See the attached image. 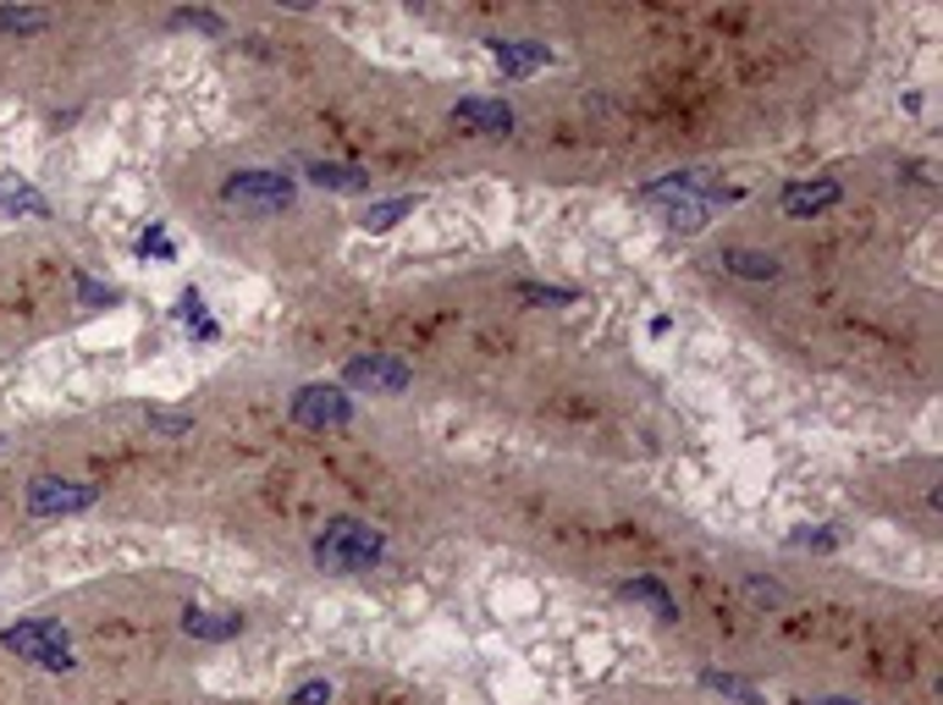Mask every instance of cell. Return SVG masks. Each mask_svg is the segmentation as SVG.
Wrapping results in <instances>:
<instances>
[{
    "label": "cell",
    "mask_w": 943,
    "mask_h": 705,
    "mask_svg": "<svg viewBox=\"0 0 943 705\" xmlns=\"http://www.w3.org/2000/svg\"><path fill=\"white\" fill-rule=\"evenodd\" d=\"M314 567L325 573H370V567L387 557V535L364 518H331L310 546Z\"/></svg>",
    "instance_id": "obj_1"
},
{
    "label": "cell",
    "mask_w": 943,
    "mask_h": 705,
    "mask_svg": "<svg viewBox=\"0 0 943 705\" xmlns=\"http://www.w3.org/2000/svg\"><path fill=\"white\" fill-rule=\"evenodd\" d=\"M221 199L238 204V210H254V215H277V210H288L299 199V188L282 171H232L221 182Z\"/></svg>",
    "instance_id": "obj_2"
},
{
    "label": "cell",
    "mask_w": 943,
    "mask_h": 705,
    "mask_svg": "<svg viewBox=\"0 0 943 705\" xmlns=\"http://www.w3.org/2000/svg\"><path fill=\"white\" fill-rule=\"evenodd\" d=\"M0 645H6V651H17L22 662H39V667H50V673H67V667H72L67 634H61L56 623H44V617L6 628V634H0Z\"/></svg>",
    "instance_id": "obj_3"
},
{
    "label": "cell",
    "mask_w": 943,
    "mask_h": 705,
    "mask_svg": "<svg viewBox=\"0 0 943 705\" xmlns=\"http://www.w3.org/2000/svg\"><path fill=\"white\" fill-rule=\"evenodd\" d=\"M342 381L359 386V392H370V397H398V392L414 381V370H409L398 353H359V359H348Z\"/></svg>",
    "instance_id": "obj_4"
},
{
    "label": "cell",
    "mask_w": 943,
    "mask_h": 705,
    "mask_svg": "<svg viewBox=\"0 0 943 705\" xmlns=\"http://www.w3.org/2000/svg\"><path fill=\"white\" fill-rule=\"evenodd\" d=\"M293 420L304 424V430H342V424L353 420V403H348V392L342 386H299L293 392Z\"/></svg>",
    "instance_id": "obj_5"
},
{
    "label": "cell",
    "mask_w": 943,
    "mask_h": 705,
    "mask_svg": "<svg viewBox=\"0 0 943 705\" xmlns=\"http://www.w3.org/2000/svg\"><path fill=\"white\" fill-rule=\"evenodd\" d=\"M94 485H67V480H33L28 485V507L39 513V518H50V513H83V507H94Z\"/></svg>",
    "instance_id": "obj_6"
},
{
    "label": "cell",
    "mask_w": 943,
    "mask_h": 705,
    "mask_svg": "<svg viewBox=\"0 0 943 705\" xmlns=\"http://www.w3.org/2000/svg\"><path fill=\"white\" fill-rule=\"evenodd\" d=\"M453 128L485 133V139H508L513 133V105L508 100H459L453 105Z\"/></svg>",
    "instance_id": "obj_7"
},
{
    "label": "cell",
    "mask_w": 943,
    "mask_h": 705,
    "mask_svg": "<svg viewBox=\"0 0 943 705\" xmlns=\"http://www.w3.org/2000/svg\"><path fill=\"white\" fill-rule=\"evenodd\" d=\"M491 56H496V67H502L508 78H524V72L552 67V50H546L541 39H491Z\"/></svg>",
    "instance_id": "obj_8"
},
{
    "label": "cell",
    "mask_w": 943,
    "mask_h": 705,
    "mask_svg": "<svg viewBox=\"0 0 943 705\" xmlns=\"http://www.w3.org/2000/svg\"><path fill=\"white\" fill-rule=\"evenodd\" d=\"M833 204H839V182H833V177H822V182H789L784 188L789 221H811V215H822V210H833Z\"/></svg>",
    "instance_id": "obj_9"
},
{
    "label": "cell",
    "mask_w": 943,
    "mask_h": 705,
    "mask_svg": "<svg viewBox=\"0 0 943 705\" xmlns=\"http://www.w3.org/2000/svg\"><path fill=\"white\" fill-rule=\"evenodd\" d=\"M182 634L221 645V639H238V634H243V617H232V612H199V606H188V612H182Z\"/></svg>",
    "instance_id": "obj_10"
},
{
    "label": "cell",
    "mask_w": 943,
    "mask_h": 705,
    "mask_svg": "<svg viewBox=\"0 0 943 705\" xmlns=\"http://www.w3.org/2000/svg\"><path fill=\"white\" fill-rule=\"evenodd\" d=\"M619 595L634 601V606H651V617H656V623H679V601H673L656 578H624V584H619Z\"/></svg>",
    "instance_id": "obj_11"
},
{
    "label": "cell",
    "mask_w": 943,
    "mask_h": 705,
    "mask_svg": "<svg viewBox=\"0 0 943 705\" xmlns=\"http://www.w3.org/2000/svg\"><path fill=\"white\" fill-rule=\"evenodd\" d=\"M310 182L314 188H331V193H364V188H370V171H364V165H325V160H314Z\"/></svg>",
    "instance_id": "obj_12"
},
{
    "label": "cell",
    "mask_w": 943,
    "mask_h": 705,
    "mask_svg": "<svg viewBox=\"0 0 943 705\" xmlns=\"http://www.w3.org/2000/svg\"><path fill=\"white\" fill-rule=\"evenodd\" d=\"M414 204H420V199H409V193H403V199H381V204H370V210L359 215V232H392L403 215H414Z\"/></svg>",
    "instance_id": "obj_13"
},
{
    "label": "cell",
    "mask_w": 943,
    "mask_h": 705,
    "mask_svg": "<svg viewBox=\"0 0 943 705\" xmlns=\"http://www.w3.org/2000/svg\"><path fill=\"white\" fill-rule=\"evenodd\" d=\"M723 265L734 276H751V282H773L779 276V260L773 254H756V249H723Z\"/></svg>",
    "instance_id": "obj_14"
},
{
    "label": "cell",
    "mask_w": 943,
    "mask_h": 705,
    "mask_svg": "<svg viewBox=\"0 0 943 705\" xmlns=\"http://www.w3.org/2000/svg\"><path fill=\"white\" fill-rule=\"evenodd\" d=\"M701 689H712V695H729V701H740V705H768L756 684H745V678H734V673H712V667L701 673Z\"/></svg>",
    "instance_id": "obj_15"
},
{
    "label": "cell",
    "mask_w": 943,
    "mask_h": 705,
    "mask_svg": "<svg viewBox=\"0 0 943 705\" xmlns=\"http://www.w3.org/2000/svg\"><path fill=\"white\" fill-rule=\"evenodd\" d=\"M0 28L6 33H39V28H50V11H0Z\"/></svg>",
    "instance_id": "obj_16"
},
{
    "label": "cell",
    "mask_w": 943,
    "mask_h": 705,
    "mask_svg": "<svg viewBox=\"0 0 943 705\" xmlns=\"http://www.w3.org/2000/svg\"><path fill=\"white\" fill-rule=\"evenodd\" d=\"M519 298H530V303H580L574 286H535V282L519 286Z\"/></svg>",
    "instance_id": "obj_17"
},
{
    "label": "cell",
    "mask_w": 943,
    "mask_h": 705,
    "mask_svg": "<svg viewBox=\"0 0 943 705\" xmlns=\"http://www.w3.org/2000/svg\"><path fill=\"white\" fill-rule=\"evenodd\" d=\"M171 28H199V33H227V22L215 11H177Z\"/></svg>",
    "instance_id": "obj_18"
},
{
    "label": "cell",
    "mask_w": 943,
    "mask_h": 705,
    "mask_svg": "<svg viewBox=\"0 0 943 705\" xmlns=\"http://www.w3.org/2000/svg\"><path fill=\"white\" fill-rule=\"evenodd\" d=\"M293 705H331V684H325V678L299 684V689H293Z\"/></svg>",
    "instance_id": "obj_19"
},
{
    "label": "cell",
    "mask_w": 943,
    "mask_h": 705,
    "mask_svg": "<svg viewBox=\"0 0 943 705\" xmlns=\"http://www.w3.org/2000/svg\"><path fill=\"white\" fill-rule=\"evenodd\" d=\"M177 320H188V325L204 320V292H199V286H188V292L177 298Z\"/></svg>",
    "instance_id": "obj_20"
},
{
    "label": "cell",
    "mask_w": 943,
    "mask_h": 705,
    "mask_svg": "<svg viewBox=\"0 0 943 705\" xmlns=\"http://www.w3.org/2000/svg\"><path fill=\"white\" fill-rule=\"evenodd\" d=\"M150 424H156L160 435H182V430H193L188 414H150Z\"/></svg>",
    "instance_id": "obj_21"
},
{
    "label": "cell",
    "mask_w": 943,
    "mask_h": 705,
    "mask_svg": "<svg viewBox=\"0 0 943 705\" xmlns=\"http://www.w3.org/2000/svg\"><path fill=\"white\" fill-rule=\"evenodd\" d=\"M78 292H83V298H89V303H117V292H111V286L89 282V276H78Z\"/></svg>",
    "instance_id": "obj_22"
},
{
    "label": "cell",
    "mask_w": 943,
    "mask_h": 705,
    "mask_svg": "<svg viewBox=\"0 0 943 705\" xmlns=\"http://www.w3.org/2000/svg\"><path fill=\"white\" fill-rule=\"evenodd\" d=\"M745 590H751L756 601H768V606H779V601H784V590H773V584H762V578H745Z\"/></svg>",
    "instance_id": "obj_23"
},
{
    "label": "cell",
    "mask_w": 943,
    "mask_h": 705,
    "mask_svg": "<svg viewBox=\"0 0 943 705\" xmlns=\"http://www.w3.org/2000/svg\"><path fill=\"white\" fill-rule=\"evenodd\" d=\"M139 249H144V254H160V260H171V243H165V232H144V243H139Z\"/></svg>",
    "instance_id": "obj_24"
},
{
    "label": "cell",
    "mask_w": 943,
    "mask_h": 705,
    "mask_svg": "<svg viewBox=\"0 0 943 705\" xmlns=\"http://www.w3.org/2000/svg\"><path fill=\"white\" fill-rule=\"evenodd\" d=\"M789 546H833V535H794Z\"/></svg>",
    "instance_id": "obj_25"
},
{
    "label": "cell",
    "mask_w": 943,
    "mask_h": 705,
    "mask_svg": "<svg viewBox=\"0 0 943 705\" xmlns=\"http://www.w3.org/2000/svg\"><path fill=\"white\" fill-rule=\"evenodd\" d=\"M794 705H861V701H844V695H816V701H794Z\"/></svg>",
    "instance_id": "obj_26"
}]
</instances>
